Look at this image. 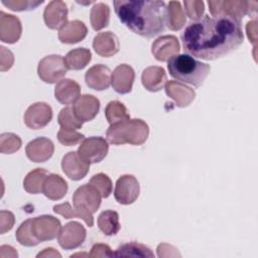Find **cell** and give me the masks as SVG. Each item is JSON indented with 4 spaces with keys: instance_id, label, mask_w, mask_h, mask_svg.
Returning <instances> with one entry per match:
<instances>
[{
    "instance_id": "1",
    "label": "cell",
    "mask_w": 258,
    "mask_h": 258,
    "mask_svg": "<svg viewBox=\"0 0 258 258\" xmlns=\"http://www.w3.org/2000/svg\"><path fill=\"white\" fill-rule=\"evenodd\" d=\"M186 54L214 60L237 49L244 39L241 21L230 16L205 15L190 21L180 33Z\"/></svg>"
},
{
    "instance_id": "2",
    "label": "cell",
    "mask_w": 258,
    "mask_h": 258,
    "mask_svg": "<svg viewBox=\"0 0 258 258\" xmlns=\"http://www.w3.org/2000/svg\"><path fill=\"white\" fill-rule=\"evenodd\" d=\"M119 20L134 33L152 38L164 30L166 4L159 0H116Z\"/></svg>"
},
{
    "instance_id": "3",
    "label": "cell",
    "mask_w": 258,
    "mask_h": 258,
    "mask_svg": "<svg viewBox=\"0 0 258 258\" xmlns=\"http://www.w3.org/2000/svg\"><path fill=\"white\" fill-rule=\"evenodd\" d=\"M167 70L173 79L199 88L210 74L211 67L184 53L172 56L167 61Z\"/></svg>"
},
{
    "instance_id": "4",
    "label": "cell",
    "mask_w": 258,
    "mask_h": 258,
    "mask_svg": "<svg viewBox=\"0 0 258 258\" xmlns=\"http://www.w3.org/2000/svg\"><path fill=\"white\" fill-rule=\"evenodd\" d=\"M149 135V127L141 119H129L121 123L110 125L107 130V141L114 145L143 144Z\"/></svg>"
},
{
    "instance_id": "5",
    "label": "cell",
    "mask_w": 258,
    "mask_h": 258,
    "mask_svg": "<svg viewBox=\"0 0 258 258\" xmlns=\"http://www.w3.org/2000/svg\"><path fill=\"white\" fill-rule=\"evenodd\" d=\"M101 195L99 190L90 183L83 184L76 189L73 196V206L81 214V219L89 226L93 227V214L97 212L101 205Z\"/></svg>"
},
{
    "instance_id": "6",
    "label": "cell",
    "mask_w": 258,
    "mask_h": 258,
    "mask_svg": "<svg viewBox=\"0 0 258 258\" xmlns=\"http://www.w3.org/2000/svg\"><path fill=\"white\" fill-rule=\"evenodd\" d=\"M255 3V1H208L209 9L212 14V16H230L232 18H235L239 21L245 16V15H256V6L252 5Z\"/></svg>"
},
{
    "instance_id": "7",
    "label": "cell",
    "mask_w": 258,
    "mask_h": 258,
    "mask_svg": "<svg viewBox=\"0 0 258 258\" xmlns=\"http://www.w3.org/2000/svg\"><path fill=\"white\" fill-rule=\"evenodd\" d=\"M64 59L59 54H50L40 59L37 74L41 81L47 84H57L67 74Z\"/></svg>"
},
{
    "instance_id": "8",
    "label": "cell",
    "mask_w": 258,
    "mask_h": 258,
    "mask_svg": "<svg viewBox=\"0 0 258 258\" xmlns=\"http://www.w3.org/2000/svg\"><path fill=\"white\" fill-rule=\"evenodd\" d=\"M109 145L108 141L101 136H92L85 138L79 146V155L91 163H98L102 161L108 153Z\"/></svg>"
},
{
    "instance_id": "9",
    "label": "cell",
    "mask_w": 258,
    "mask_h": 258,
    "mask_svg": "<svg viewBox=\"0 0 258 258\" xmlns=\"http://www.w3.org/2000/svg\"><path fill=\"white\" fill-rule=\"evenodd\" d=\"M60 230L61 225L59 220L52 216L43 215L32 219L31 231L39 242L55 239L58 236Z\"/></svg>"
},
{
    "instance_id": "10",
    "label": "cell",
    "mask_w": 258,
    "mask_h": 258,
    "mask_svg": "<svg viewBox=\"0 0 258 258\" xmlns=\"http://www.w3.org/2000/svg\"><path fill=\"white\" fill-rule=\"evenodd\" d=\"M140 185L137 178L132 174L121 175L115 185L114 198L121 205H131L139 197Z\"/></svg>"
},
{
    "instance_id": "11",
    "label": "cell",
    "mask_w": 258,
    "mask_h": 258,
    "mask_svg": "<svg viewBox=\"0 0 258 258\" xmlns=\"http://www.w3.org/2000/svg\"><path fill=\"white\" fill-rule=\"evenodd\" d=\"M51 119V107L44 102H36L30 105L24 114V123L32 130H38L45 127Z\"/></svg>"
},
{
    "instance_id": "12",
    "label": "cell",
    "mask_w": 258,
    "mask_h": 258,
    "mask_svg": "<svg viewBox=\"0 0 258 258\" xmlns=\"http://www.w3.org/2000/svg\"><path fill=\"white\" fill-rule=\"evenodd\" d=\"M86 239V229L78 222H70L64 225L58 236V244L64 250L80 247Z\"/></svg>"
},
{
    "instance_id": "13",
    "label": "cell",
    "mask_w": 258,
    "mask_h": 258,
    "mask_svg": "<svg viewBox=\"0 0 258 258\" xmlns=\"http://www.w3.org/2000/svg\"><path fill=\"white\" fill-rule=\"evenodd\" d=\"M61 168L69 178L80 180L89 172L90 163L84 160L77 151H71L62 157Z\"/></svg>"
},
{
    "instance_id": "14",
    "label": "cell",
    "mask_w": 258,
    "mask_h": 258,
    "mask_svg": "<svg viewBox=\"0 0 258 258\" xmlns=\"http://www.w3.org/2000/svg\"><path fill=\"white\" fill-rule=\"evenodd\" d=\"M43 20L50 29H60L68 23V7L63 1H50L43 11Z\"/></svg>"
},
{
    "instance_id": "15",
    "label": "cell",
    "mask_w": 258,
    "mask_h": 258,
    "mask_svg": "<svg viewBox=\"0 0 258 258\" xmlns=\"http://www.w3.org/2000/svg\"><path fill=\"white\" fill-rule=\"evenodd\" d=\"M54 151L52 141L46 137H37L31 140L25 147V153L29 160L39 163L48 160Z\"/></svg>"
},
{
    "instance_id": "16",
    "label": "cell",
    "mask_w": 258,
    "mask_h": 258,
    "mask_svg": "<svg viewBox=\"0 0 258 258\" xmlns=\"http://www.w3.org/2000/svg\"><path fill=\"white\" fill-rule=\"evenodd\" d=\"M151 52L157 60L168 61L179 52L178 40L174 35L160 36L152 43Z\"/></svg>"
},
{
    "instance_id": "17",
    "label": "cell",
    "mask_w": 258,
    "mask_h": 258,
    "mask_svg": "<svg viewBox=\"0 0 258 258\" xmlns=\"http://www.w3.org/2000/svg\"><path fill=\"white\" fill-rule=\"evenodd\" d=\"M22 26L18 17L0 12V39L6 43H15L21 36Z\"/></svg>"
},
{
    "instance_id": "18",
    "label": "cell",
    "mask_w": 258,
    "mask_h": 258,
    "mask_svg": "<svg viewBox=\"0 0 258 258\" xmlns=\"http://www.w3.org/2000/svg\"><path fill=\"white\" fill-rule=\"evenodd\" d=\"M112 72L105 64H95L90 68L86 75L85 81L89 88L97 91H103L110 87Z\"/></svg>"
},
{
    "instance_id": "19",
    "label": "cell",
    "mask_w": 258,
    "mask_h": 258,
    "mask_svg": "<svg viewBox=\"0 0 258 258\" xmlns=\"http://www.w3.org/2000/svg\"><path fill=\"white\" fill-rule=\"evenodd\" d=\"M134 79L135 73L132 67L122 63L113 71L111 85L118 94H128L132 90Z\"/></svg>"
},
{
    "instance_id": "20",
    "label": "cell",
    "mask_w": 258,
    "mask_h": 258,
    "mask_svg": "<svg viewBox=\"0 0 258 258\" xmlns=\"http://www.w3.org/2000/svg\"><path fill=\"white\" fill-rule=\"evenodd\" d=\"M100 109V101L93 95H83L73 105V110L81 122L93 120Z\"/></svg>"
},
{
    "instance_id": "21",
    "label": "cell",
    "mask_w": 258,
    "mask_h": 258,
    "mask_svg": "<svg viewBox=\"0 0 258 258\" xmlns=\"http://www.w3.org/2000/svg\"><path fill=\"white\" fill-rule=\"evenodd\" d=\"M165 93L169 98L174 100L176 106L179 108L187 107L196 97V93L191 88L176 81L166 82Z\"/></svg>"
},
{
    "instance_id": "22",
    "label": "cell",
    "mask_w": 258,
    "mask_h": 258,
    "mask_svg": "<svg viewBox=\"0 0 258 258\" xmlns=\"http://www.w3.org/2000/svg\"><path fill=\"white\" fill-rule=\"evenodd\" d=\"M55 99L63 105H74L81 97L80 85L71 79H62L54 88Z\"/></svg>"
},
{
    "instance_id": "23",
    "label": "cell",
    "mask_w": 258,
    "mask_h": 258,
    "mask_svg": "<svg viewBox=\"0 0 258 258\" xmlns=\"http://www.w3.org/2000/svg\"><path fill=\"white\" fill-rule=\"evenodd\" d=\"M119 39L111 31L99 32L93 40L95 51L103 57H110L119 51Z\"/></svg>"
},
{
    "instance_id": "24",
    "label": "cell",
    "mask_w": 258,
    "mask_h": 258,
    "mask_svg": "<svg viewBox=\"0 0 258 258\" xmlns=\"http://www.w3.org/2000/svg\"><path fill=\"white\" fill-rule=\"evenodd\" d=\"M142 85L150 92L160 91L167 82L165 71L161 67H148L141 76Z\"/></svg>"
},
{
    "instance_id": "25",
    "label": "cell",
    "mask_w": 258,
    "mask_h": 258,
    "mask_svg": "<svg viewBox=\"0 0 258 258\" xmlns=\"http://www.w3.org/2000/svg\"><path fill=\"white\" fill-rule=\"evenodd\" d=\"M88 29L84 22L73 20L66 23L58 31V39L62 43H76L83 40L87 35Z\"/></svg>"
},
{
    "instance_id": "26",
    "label": "cell",
    "mask_w": 258,
    "mask_h": 258,
    "mask_svg": "<svg viewBox=\"0 0 258 258\" xmlns=\"http://www.w3.org/2000/svg\"><path fill=\"white\" fill-rule=\"evenodd\" d=\"M68 191L67 181L58 174L50 173L46 176L42 185V194L49 200L58 201Z\"/></svg>"
},
{
    "instance_id": "27",
    "label": "cell",
    "mask_w": 258,
    "mask_h": 258,
    "mask_svg": "<svg viewBox=\"0 0 258 258\" xmlns=\"http://www.w3.org/2000/svg\"><path fill=\"white\" fill-rule=\"evenodd\" d=\"M63 59L68 70L79 71L83 70L91 61L92 53L86 47H78L70 50Z\"/></svg>"
},
{
    "instance_id": "28",
    "label": "cell",
    "mask_w": 258,
    "mask_h": 258,
    "mask_svg": "<svg viewBox=\"0 0 258 258\" xmlns=\"http://www.w3.org/2000/svg\"><path fill=\"white\" fill-rule=\"evenodd\" d=\"M185 14L178 1H169L166 6L165 24L171 30H179L185 24Z\"/></svg>"
},
{
    "instance_id": "29",
    "label": "cell",
    "mask_w": 258,
    "mask_h": 258,
    "mask_svg": "<svg viewBox=\"0 0 258 258\" xmlns=\"http://www.w3.org/2000/svg\"><path fill=\"white\" fill-rule=\"evenodd\" d=\"M116 257H148L154 258V254L147 246L137 243L129 242L119 246L114 252Z\"/></svg>"
},
{
    "instance_id": "30",
    "label": "cell",
    "mask_w": 258,
    "mask_h": 258,
    "mask_svg": "<svg viewBox=\"0 0 258 258\" xmlns=\"http://www.w3.org/2000/svg\"><path fill=\"white\" fill-rule=\"evenodd\" d=\"M98 227L106 236L116 235L121 228L118 213L111 210L102 212L98 217Z\"/></svg>"
},
{
    "instance_id": "31",
    "label": "cell",
    "mask_w": 258,
    "mask_h": 258,
    "mask_svg": "<svg viewBox=\"0 0 258 258\" xmlns=\"http://www.w3.org/2000/svg\"><path fill=\"white\" fill-rule=\"evenodd\" d=\"M48 171L44 168H35L27 173L23 180V187L28 194L37 195L42 192L43 181L48 175Z\"/></svg>"
},
{
    "instance_id": "32",
    "label": "cell",
    "mask_w": 258,
    "mask_h": 258,
    "mask_svg": "<svg viewBox=\"0 0 258 258\" xmlns=\"http://www.w3.org/2000/svg\"><path fill=\"white\" fill-rule=\"evenodd\" d=\"M90 20L94 30H101L108 26L110 20L109 6L102 2L96 3L91 9Z\"/></svg>"
},
{
    "instance_id": "33",
    "label": "cell",
    "mask_w": 258,
    "mask_h": 258,
    "mask_svg": "<svg viewBox=\"0 0 258 258\" xmlns=\"http://www.w3.org/2000/svg\"><path fill=\"white\" fill-rule=\"evenodd\" d=\"M105 115L110 125L124 122L130 119V114L125 105L119 101H111L105 109Z\"/></svg>"
},
{
    "instance_id": "34",
    "label": "cell",
    "mask_w": 258,
    "mask_h": 258,
    "mask_svg": "<svg viewBox=\"0 0 258 258\" xmlns=\"http://www.w3.org/2000/svg\"><path fill=\"white\" fill-rule=\"evenodd\" d=\"M31 222L32 219H28L26 221H24L19 228L16 231L15 237L16 240L23 246L26 247H32V246H36L38 245L40 242L34 237V235L32 234L31 231Z\"/></svg>"
},
{
    "instance_id": "35",
    "label": "cell",
    "mask_w": 258,
    "mask_h": 258,
    "mask_svg": "<svg viewBox=\"0 0 258 258\" xmlns=\"http://www.w3.org/2000/svg\"><path fill=\"white\" fill-rule=\"evenodd\" d=\"M57 122H58L60 128H63V129L77 130V129L82 128V126H83V122H81L77 118V116L73 110V107H70V106L60 110V112L57 116Z\"/></svg>"
},
{
    "instance_id": "36",
    "label": "cell",
    "mask_w": 258,
    "mask_h": 258,
    "mask_svg": "<svg viewBox=\"0 0 258 258\" xmlns=\"http://www.w3.org/2000/svg\"><path fill=\"white\" fill-rule=\"evenodd\" d=\"M21 139L14 133H2L0 136V151L4 154H11L21 147Z\"/></svg>"
},
{
    "instance_id": "37",
    "label": "cell",
    "mask_w": 258,
    "mask_h": 258,
    "mask_svg": "<svg viewBox=\"0 0 258 258\" xmlns=\"http://www.w3.org/2000/svg\"><path fill=\"white\" fill-rule=\"evenodd\" d=\"M89 183L93 186H95L102 198H108L111 194H112V181L110 179V177L105 174V173H97L95 175H93L89 181Z\"/></svg>"
},
{
    "instance_id": "38",
    "label": "cell",
    "mask_w": 258,
    "mask_h": 258,
    "mask_svg": "<svg viewBox=\"0 0 258 258\" xmlns=\"http://www.w3.org/2000/svg\"><path fill=\"white\" fill-rule=\"evenodd\" d=\"M85 139V136L77 130L60 128L57 132V140L66 146H74Z\"/></svg>"
},
{
    "instance_id": "39",
    "label": "cell",
    "mask_w": 258,
    "mask_h": 258,
    "mask_svg": "<svg viewBox=\"0 0 258 258\" xmlns=\"http://www.w3.org/2000/svg\"><path fill=\"white\" fill-rule=\"evenodd\" d=\"M1 2L4 6H6L12 11L32 10L43 3V1H31V0H2Z\"/></svg>"
},
{
    "instance_id": "40",
    "label": "cell",
    "mask_w": 258,
    "mask_h": 258,
    "mask_svg": "<svg viewBox=\"0 0 258 258\" xmlns=\"http://www.w3.org/2000/svg\"><path fill=\"white\" fill-rule=\"evenodd\" d=\"M184 14L188 16L191 21H197L203 17L205 12V3L203 1H184Z\"/></svg>"
},
{
    "instance_id": "41",
    "label": "cell",
    "mask_w": 258,
    "mask_h": 258,
    "mask_svg": "<svg viewBox=\"0 0 258 258\" xmlns=\"http://www.w3.org/2000/svg\"><path fill=\"white\" fill-rule=\"evenodd\" d=\"M53 212L57 215L62 216L64 219H73V218L81 219L80 212L77 209H75L74 207H72L71 204L68 202L59 204V205H55L53 207Z\"/></svg>"
},
{
    "instance_id": "42",
    "label": "cell",
    "mask_w": 258,
    "mask_h": 258,
    "mask_svg": "<svg viewBox=\"0 0 258 258\" xmlns=\"http://www.w3.org/2000/svg\"><path fill=\"white\" fill-rule=\"evenodd\" d=\"M14 215L9 211L2 210L0 212V233L5 234L10 231L14 225Z\"/></svg>"
},
{
    "instance_id": "43",
    "label": "cell",
    "mask_w": 258,
    "mask_h": 258,
    "mask_svg": "<svg viewBox=\"0 0 258 258\" xmlns=\"http://www.w3.org/2000/svg\"><path fill=\"white\" fill-rule=\"evenodd\" d=\"M90 257H113L114 253L112 252L111 248L106 244H95L92 249L91 253L89 254Z\"/></svg>"
},
{
    "instance_id": "44",
    "label": "cell",
    "mask_w": 258,
    "mask_h": 258,
    "mask_svg": "<svg viewBox=\"0 0 258 258\" xmlns=\"http://www.w3.org/2000/svg\"><path fill=\"white\" fill-rule=\"evenodd\" d=\"M1 71L5 72L7 70H9L13 62H14V57L12 52L9 49H6V47L1 46Z\"/></svg>"
},
{
    "instance_id": "45",
    "label": "cell",
    "mask_w": 258,
    "mask_h": 258,
    "mask_svg": "<svg viewBox=\"0 0 258 258\" xmlns=\"http://www.w3.org/2000/svg\"><path fill=\"white\" fill-rule=\"evenodd\" d=\"M247 30V36L249 38V41H251L254 46L256 47V41H257V21L252 20L247 23L246 26Z\"/></svg>"
},
{
    "instance_id": "46",
    "label": "cell",
    "mask_w": 258,
    "mask_h": 258,
    "mask_svg": "<svg viewBox=\"0 0 258 258\" xmlns=\"http://www.w3.org/2000/svg\"><path fill=\"white\" fill-rule=\"evenodd\" d=\"M37 257H61V255L53 248H45L42 252L37 254Z\"/></svg>"
},
{
    "instance_id": "47",
    "label": "cell",
    "mask_w": 258,
    "mask_h": 258,
    "mask_svg": "<svg viewBox=\"0 0 258 258\" xmlns=\"http://www.w3.org/2000/svg\"><path fill=\"white\" fill-rule=\"evenodd\" d=\"M4 250H5V248L3 246H1V248H0V257H7V254H4ZM17 256H18V254H17V252L15 251L14 248H11L10 251H8V257H17Z\"/></svg>"
}]
</instances>
